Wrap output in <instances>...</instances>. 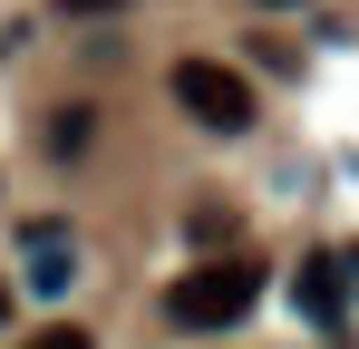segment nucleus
<instances>
[{
  "label": "nucleus",
  "mask_w": 359,
  "mask_h": 349,
  "mask_svg": "<svg viewBox=\"0 0 359 349\" xmlns=\"http://www.w3.org/2000/svg\"><path fill=\"white\" fill-rule=\"evenodd\" d=\"M252 301H262V262L224 252V262H194V272H175V291H165V320H175V330H233Z\"/></svg>",
  "instance_id": "obj_1"
},
{
  "label": "nucleus",
  "mask_w": 359,
  "mask_h": 349,
  "mask_svg": "<svg viewBox=\"0 0 359 349\" xmlns=\"http://www.w3.org/2000/svg\"><path fill=\"white\" fill-rule=\"evenodd\" d=\"M175 107L194 116V126H214V136H243L252 126V78L243 68H224V58H175Z\"/></svg>",
  "instance_id": "obj_2"
},
{
  "label": "nucleus",
  "mask_w": 359,
  "mask_h": 349,
  "mask_svg": "<svg viewBox=\"0 0 359 349\" xmlns=\"http://www.w3.org/2000/svg\"><path fill=\"white\" fill-rule=\"evenodd\" d=\"M20 252H29V291H39V301H59V291L78 282V242H68V224H29Z\"/></svg>",
  "instance_id": "obj_3"
},
{
  "label": "nucleus",
  "mask_w": 359,
  "mask_h": 349,
  "mask_svg": "<svg viewBox=\"0 0 359 349\" xmlns=\"http://www.w3.org/2000/svg\"><path fill=\"white\" fill-rule=\"evenodd\" d=\"M292 301H301V320H311V330H340V320H350V301H340V262H301Z\"/></svg>",
  "instance_id": "obj_4"
},
{
  "label": "nucleus",
  "mask_w": 359,
  "mask_h": 349,
  "mask_svg": "<svg viewBox=\"0 0 359 349\" xmlns=\"http://www.w3.org/2000/svg\"><path fill=\"white\" fill-rule=\"evenodd\" d=\"M49 146L78 156V146H88V107H59V116H49Z\"/></svg>",
  "instance_id": "obj_5"
},
{
  "label": "nucleus",
  "mask_w": 359,
  "mask_h": 349,
  "mask_svg": "<svg viewBox=\"0 0 359 349\" xmlns=\"http://www.w3.org/2000/svg\"><path fill=\"white\" fill-rule=\"evenodd\" d=\"M20 349H97V340H88L78 320H59V330H39V340H20Z\"/></svg>",
  "instance_id": "obj_6"
},
{
  "label": "nucleus",
  "mask_w": 359,
  "mask_h": 349,
  "mask_svg": "<svg viewBox=\"0 0 359 349\" xmlns=\"http://www.w3.org/2000/svg\"><path fill=\"white\" fill-rule=\"evenodd\" d=\"M68 20H107V10H126V0H59Z\"/></svg>",
  "instance_id": "obj_7"
},
{
  "label": "nucleus",
  "mask_w": 359,
  "mask_h": 349,
  "mask_svg": "<svg viewBox=\"0 0 359 349\" xmlns=\"http://www.w3.org/2000/svg\"><path fill=\"white\" fill-rule=\"evenodd\" d=\"M262 10H292V0H262Z\"/></svg>",
  "instance_id": "obj_8"
},
{
  "label": "nucleus",
  "mask_w": 359,
  "mask_h": 349,
  "mask_svg": "<svg viewBox=\"0 0 359 349\" xmlns=\"http://www.w3.org/2000/svg\"><path fill=\"white\" fill-rule=\"evenodd\" d=\"M0 320H10V291H0Z\"/></svg>",
  "instance_id": "obj_9"
},
{
  "label": "nucleus",
  "mask_w": 359,
  "mask_h": 349,
  "mask_svg": "<svg viewBox=\"0 0 359 349\" xmlns=\"http://www.w3.org/2000/svg\"><path fill=\"white\" fill-rule=\"evenodd\" d=\"M350 272H359V252H350Z\"/></svg>",
  "instance_id": "obj_10"
}]
</instances>
